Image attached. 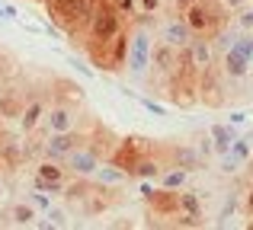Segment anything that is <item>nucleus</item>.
<instances>
[{
	"label": "nucleus",
	"instance_id": "f257e3e1",
	"mask_svg": "<svg viewBox=\"0 0 253 230\" xmlns=\"http://www.w3.org/2000/svg\"><path fill=\"white\" fill-rule=\"evenodd\" d=\"M183 19L189 23V29L196 35H209V38H218V32L228 29L234 13L221 3V0H196L183 10Z\"/></svg>",
	"mask_w": 253,
	"mask_h": 230
},
{
	"label": "nucleus",
	"instance_id": "f03ea898",
	"mask_svg": "<svg viewBox=\"0 0 253 230\" xmlns=\"http://www.w3.org/2000/svg\"><path fill=\"white\" fill-rule=\"evenodd\" d=\"M45 6H48V16L55 19L68 35L86 38L93 10H96V0H45Z\"/></svg>",
	"mask_w": 253,
	"mask_h": 230
},
{
	"label": "nucleus",
	"instance_id": "7ed1b4c3",
	"mask_svg": "<svg viewBox=\"0 0 253 230\" xmlns=\"http://www.w3.org/2000/svg\"><path fill=\"white\" fill-rule=\"evenodd\" d=\"M122 32V13L112 0H96V10H93V19H90V29H86V45H106Z\"/></svg>",
	"mask_w": 253,
	"mask_h": 230
},
{
	"label": "nucleus",
	"instance_id": "20e7f679",
	"mask_svg": "<svg viewBox=\"0 0 253 230\" xmlns=\"http://www.w3.org/2000/svg\"><path fill=\"white\" fill-rule=\"evenodd\" d=\"M151 58H154V38L148 29H135L128 38V58H125V70L135 83H148L151 77Z\"/></svg>",
	"mask_w": 253,
	"mask_h": 230
},
{
	"label": "nucleus",
	"instance_id": "39448f33",
	"mask_svg": "<svg viewBox=\"0 0 253 230\" xmlns=\"http://www.w3.org/2000/svg\"><path fill=\"white\" fill-rule=\"evenodd\" d=\"M128 38H131V32L122 29L112 42H106V45H86V55H90V61L96 64L99 70L119 74V70L125 67V58H128Z\"/></svg>",
	"mask_w": 253,
	"mask_h": 230
},
{
	"label": "nucleus",
	"instance_id": "423d86ee",
	"mask_svg": "<svg viewBox=\"0 0 253 230\" xmlns=\"http://www.w3.org/2000/svg\"><path fill=\"white\" fill-rule=\"evenodd\" d=\"M151 182L144 179V186H141V195H144V201H148L151 214H157V218H176L179 214V189H167V186L154 189Z\"/></svg>",
	"mask_w": 253,
	"mask_h": 230
},
{
	"label": "nucleus",
	"instance_id": "0eeeda50",
	"mask_svg": "<svg viewBox=\"0 0 253 230\" xmlns=\"http://www.w3.org/2000/svg\"><path fill=\"white\" fill-rule=\"evenodd\" d=\"M61 163H64V169H68L74 179L77 176H81V179H93V173H96L99 163H103V157H99L90 144H81V147H74Z\"/></svg>",
	"mask_w": 253,
	"mask_h": 230
},
{
	"label": "nucleus",
	"instance_id": "6e6552de",
	"mask_svg": "<svg viewBox=\"0 0 253 230\" xmlns=\"http://www.w3.org/2000/svg\"><path fill=\"white\" fill-rule=\"evenodd\" d=\"M90 141V134H84V131H55V134H48V141L42 144V154L48 157V160H64V157L71 154L74 147H81V144Z\"/></svg>",
	"mask_w": 253,
	"mask_h": 230
},
{
	"label": "nucleus",
	"instance_id": "1a4fd4ad",
	"mask_svg": "<svg viewBox=\"0 0 253 230\" xmlns=\"http://www.w3.org/2000/svg\"><path fill=\"white\" fill-rule=\"evenodd\" d=\"M179 67V48H173L167 42H154V58H151V74L157 77V80L170 83V77L176 74ZM151 80V77H148Z\"/></svg>",
	"mask_w": 253,
	"mask_h": 230
},
{
	"label": "nucleus",
	"instance_id": "9d476101",
	"mask_svg": "<svg viewBox=\"0 0 253 230\" xmlns=\"http://www.w3.org/2000/svg\"><path fill=\"white\" fill-rule=\"evenodd\" d=\"M218 64H221L224 77L228 80H247V74L253 70V61L247 55H244L237 45H228V48H221V55H218Z\"/></svg>",
	"mask_w": 253,
	"mask_h": 230
},
{
	"label": "nucleus",
	"instance_id": "9b49d317",
	"mask_svg": "<svg viewBox=\"0 0 253 230\" xmlns=\"http://www.w3.org/2000/svg\"><path fill=\"white\" fill-rule=\"evenodd\" d=\"M164 166H183V169H189V173H199V169H205V157L199 154L196 144H192V147L189 144H170Z\"/></svg>",
	"mask_w": 253,
	"mask_h": 230
},
{
	"label": "nucleus",
	"instance_id": "f8f14e48",
	"mask_svg": "<svg viewBox=\"0 0 253 230\" xmlns=\"http://www.w3.org/2000/svg\"><path fill=\"white\" fill-rule=\"evenodd\" d=\"M77 106H71V102H55V106H48V112H45V128H48V134H55V131H74L77 128Z\"/></svg>",
	"mask_w": 253,
	"mask_h": 230
},
{
	"label": "nucleus",
	"instance_id": "ddd939ff",
	"mask_svg": "<svg viewBox=\"0 0 253 230\" xmlns=\"http://www.w3.org/2000/svg\"><path fill=\"white\" fill-rule=\"evenodd\" d=\"M192 35H196V32L189 29V23H186L183 16L164 19L161 29H157V38H161V42H167V45H173V48H179V51H183L186 45L192 42Z\"/></svg>",
	"mask_w": 253,
	"mask_h": 230
},
{
	"label": "nucleus",
	"instance_id": "4468645a",
	"mask_svg": "<svg viewBox=\"0 0 253 230\" xmlns=\"http://www.w3.org/2000/svg\"><path fill=\"white\" fill-rule=\"evenodd\" d=\"M186 55H189V61H192V67L202 74V70H209L211 64L218 61V51H215V45H211V38L209 35H192V42L186 45Z\"/></svg>",
	"mask_w": 253,
	"mask_h": 230
},
{
	"label": "nucleus",
	"instance_id": "2eb2a0df",
	"mask_svg": "<svg viewBox=\"0 0 253 230\" xmlns=\"http://www.w3.org/2000/svg\"><path fill=\"white\" fill-rule=\"evenodd\" d=\"M3 218H6V224H10V227H36V221L42 218V214H39L36 208H32V201L26 198V201H16Z\"/></svg>",
	"mask_w": 253,
	"mask_h": 230
},
{
	"label": "nucleus",
	"instance_id": "dca6fc26",
	"mask_svg": "<svg viewBox=\"0 0 253 230\" xmlns=\"http://www.w3.org/2000/svg\"><path fill=\"white\" fill-rule=\"evenodd\" d=\"M209 134H211V141H215V157H221V154L231 150V144H234V137L241 134V131H237V125H231V122H215L209 128Z\"/></svg>",
	"mask_w": 253,
	"mask_h": 230
},
{
	"label": "nucleus",
	"instance_id": "f3484780",
	"mask_svg": "<svg viewBox=\"0 0 253 230\" xmlns=\"http://www.w3.org/2000/svg\"><path fill=\"white\" fill-rule=\"evenodd\" d=\"M45 112H48V106H45L42 99H29L23 106V115L16 118L19 122V128H23V134H29V131H36L39 125L45 122Z\"/></svg>",
	"mask_w": 253,
	"mask_h": 230
},
{
	"label": "nucleus",
	"instance_id": "a211bd4d",
	"mask_svg": "<svg viewBox=\"0 0 253 230\" xmlns=\"http://www.w3.org/2000/svg\"><path fill=\"white\" fill-rule=\"evenodd\" d=\"M119 141H122V137H112V131L106 128V125H96L93 134H90V147L96 150L103 160H109V157H112V150L119 147Z\"/></svg>",
	"mask_w": 253,
	"mask_h": 230
},
{
	"label": "nucleus",
	"instance_id": "6ab92c4d",
	"mask_svg": "<svg viewBox=\"0 0 253 230\" xmlns=\"http://www.w3.org/2000/svg\"><path fill=\"white\" fill-rule=\"evenodd\" d=\"M125 179H128V173L125 169H119L116 163H109V160H103L99 163V169L93 173V182H99V186H125Z\"/></svg>",
	"mask_w": 253,
	"mask_h": 230
},
{
	"label": "nucleus",
	"instance_id": "aec40b11",
	"mask_svg": "<svg viewBox=\"0 0 253 230\" xmlns=\"http://www.w3.org/2000/svg\"><path fill=\"white\" fill-rule=\"evenodd\" d=\"M36 179H42V182H68L64 163L61 160H48V157H45V160L36 166Z\"/></svg>",
	"mask_w": 253,
	"mask_h": 230
},
{
	"label": "nucleus",
	"instance_id": "412c9836",
	"mask_svg": "<svg viewBox=\"0 0 253 230\" xmlns=\"http://www.w3.org/2000/svg\"><path fill=\"white\" fill-rule=\"evenodd\" d=\"M157 182L167 189H186V182H189V169L183 166H164V173L157 176Z\"/></svg>",
	"mask_w": 253,
	"mask_h": 230
},
{
	"label": "nucleus",
	"instance_id": "4be33fe9",
	"mask_svg": "<svg viewBox=\"0 0 253 230\" xmlns=\"http://www.w3.org/2000/svg\"><path fill=\"white\" fill-rule=\"evenodd\" d=\"M36 227H42V230H55V227H71V221H68V211H64V208H55V205H51L48 211L42 214V221H36Z\"/></svg>",
	"mask_w": 253,
	"mask_h": 230
},
{
	"label": "nucleus",
	"instance_id": "5701e85b",
	"mask_svg": "<svg viewBox=\"0 0 253 230\" xmlns=\"http://www.w3.org/2000/svg\"><path fill=\"white\" fill-rule=\"evenodd\" d=\"M179 211L192 214V218H202V201H199L196 189H179Z\"/></svg>",
	"mask_w": 253,
	"mask_h": 230
},
{
	"label": "nucleus",
	"instance_id": "b1692460",
	"mask_svg": "<svg viewBox=\"0 0 253 230\" xmlns=\"http://www.w3.org/2000/svg\"><path fill=\"white\" fill-rule=\"evenodd\" d=\"M125 96H131V99L138 102V106L144 109V112H151L154 118H167V106H161V102H154L151 96H141V93H135V90H122Z\"/></svg>",
	"mask_w": 253,
	"mask_h": 230
},
{
	"label": "nucleus",
	"instance_id": "393cba45",
	"mask_svg": "<svg viewBox=\"0 0 253 230\" xmlns=\"http://www.w3.org/2000/svg\"><path fill=\"white\" fill-rule=\"evenodd\" d=\"M23 106H26V102L19 99V96H13L10 90H3V93H0V115L19 118V115H23Z\"/></svg>",
	"mask_w": 253,
	"mask_h": 230
},
{
	"label": "nucleus",
	"instance_id": "a878e982",
	"mask_svg": "<svg viewBox=\"0 0 253 230\" xmlns=\"http://www.w3.org/2000/svg\"><path fill=\"white\" fill-rule=\"evenodd\" d=\"M244 166H247V163H244V160H237V157L231 154V150H228V154H221V163H218V169H221L224 176H237Z\"/></svg>",
	"mask_w": 253,
	"mask_h": 230
},
{
	"label": "nucleus",
	"instance_id": "bb28decb",
	"mask_svg": "<svg viewBox=\"0 0 253 230\" xmlns=\"http://www.w3.org/2000/svg\"><path fill=\"white\" fill-rule=\"evenodd\" d=\"M234 26L241 32H253V6H241V10H234Z\"/></svg>",
	"mask_w": 253,
	"mask_h": 230
},
{
	"label": "nucleus",
	"instance_id": "cd10ccee",
	"mask_svg": "<svg viewBox=\"0 0 253 230\" xmlns=\"http://www.w3.org/2000/svg\"><path fill=\"white\" fill-rule=\"evenodd\" d=\"M26 198L32 201V208H36L39 214H45V211L51 208V198H55V195H48V192H42V189H36V192H29Z\"/></svg>",
	"mask_w": 253,
	"mask_h": 230
},
{
	"label": "nucleus",
	"instance_id": "c85d7f7f",
	"mask_svg": "<svg viewBox=\"0 0 253 230\" xmlns=\"http://www.w3.org/2000/svg\"><path fill=\"white\" fill-rule=\"evenodd\" d=\"M0 23H19V10L6 0H0Z\"/></svg>",
	"mask_w": 253,
	"mask_h": 230
},
{
	"label": "nucleus",
	"instance_id": "c756f323",
	"mask_svg": "<svg viewBox=\"0 0 253 230\" xmlns=\"http://www.w3.org/2000/svg\"><path fill=\"white\" fill-rule=\"evenodd\" d=\"M196 147H199V154H202L205 160H209V157H215V141H211V134H202L196 141Z\"/></svg>",
	"mask_w": 253,
	"mask_h": 230
},
{
	"label": "nucleus",
	"instance_id": "7c9ffc66",
	"mask_svg": "<svg viewBox=\"0 0 253 230\" xmlns=\"http://www.w3.org/2000/svg\"><path fill=\"white\" fill-rule=\"evenodd\" d=\"M164 0H138V13H144V16H154V13H161Z\"/></svg>",
	"mask_w": 253,
	"mask_h": 230
},
{
	"label": "nucleus",
	"instance_id": "2f4dec72",
	"mask_svg": "<svg viewBox=\"0 0 253 230\" xmlns=\"http://www.w3.org/2000/svg\"><path fill=\"white\" fill-rule=\"evenodd\" d=\"M112 3H116L119 13H125V16H135L138 13V0H112Z\"/></svg>",
	"mask_w": 253,
	"mask_h": 230
},
{
	"label": "nucleus",
	"instance_id": "473e14b6",
	"mask_svg": "<svg viewBox=\"0 0 253 230\" xmlns=\"http://www.w3.org/2000/svg\"><path fill=\"white\" fill-rule=\"evenodd\" d=\"M71 67H74L77 74L84 77V80H93V77H96V74H93V70H90V67H86V64L81 61V58H71Z\"/></svg>",
	"mask_w": 253,
	"mask_h": 230
},
{
	"label": "nucleus",
	"instance_id": "72a5a7b5",
	"mask_svg": "<svg viewBox=\"0 0 253 230\" xmlns=\"http://www.w3.org/2000/svg\"><path fill=\"white\" fill-rule=\"evenodd\" d=\"M228 122L241 128V125H247V122H250V112H241V109H237V112H231V115H228Z\"/></svg>",
	"mask_w": 253,
	"mask_h": 230
},
{
	"label": "nucleus",
	"instance_id": "f704fd0d",
	"mask_svg": "<svg viewBox=\"0 0 253 230\" xmlns=\"http://www.w3.org/2000/svg\"><path fill=\"white\" fill-rule=\"evenodd\" d=\"M221 3H224V6H228V10H231V13H234V10H241V6H247V3H250V0H221Z\"/></svg>",
	"mask_w": 253,
	"mask_h": 230
},
{
	"label": "nucleus",
	"instance_id": "c9c22d12",
	"mask_svg": "<svg viewBox=\"0 0 253 230\" xmlns=\"http://www.w3.org/2000/svg\"><path fill=\"white\" fill-rule=\"evenodd\" d=\"M247 211L253 214V192H247Z\"/></svg>",
	"mask_w": 253,
	"mask_h": 230
},
{
	"label": "nucleus",
	"instance_id": "e433bc0d",
	"mask_svg": "<svg viewBox=\"0 0 253 230\" xmlns=\"http://www.w3.org/2000/svg\"><path fill=\"white\" fill-rule=\"evenodd\" d=\"M6 198V186H3V182H0V201H3Z\"/></svg>",
	"mask_w": 253,
	"mask_h": 230
},
{
	"label": "nucleus",
	"instance_id": "4c0bfd02",
	"mask_svg": "<svg viewBox=\"0 0 253 230\" xmlns=\"http://www.w3.org/2000/svg\"><path fill=\"white\" fill-rule=\"evenodd\" d=\"M247 166H250V169H253V157H250V163H247Z\"/></svg>",
	"mask_w": 253,
	"mask_h": 230
}]
</instances>
